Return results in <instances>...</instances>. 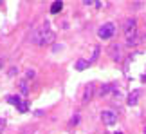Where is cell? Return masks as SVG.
<instances>
[{
	"label": "cell",
	"instance_id": "1",
	"mask_svg": "<svg viewBox=\"0 0 146 134\" xmlns=\"http://www.w3.org/2000/svg\"><path fill=\"white\" fill-rule=\"evenodd\" d=\"M54 38H56V35L50 31V24L45 22V24H42V27H38V29L35 31L33 42H35L36 46H47V44L54 42Z\"/></svg>",
	"mask_w": 146,
	"mask_h": 134
},
{
	"label": "cell",
	"instance_id": "2",
	"mask_svg": "<svg viewBox=\"0 0 146 134\" xmlns=\"http://www.w3.org/2000/svg\"><path fill=\"white\" fill-rule=\"evenodd\" d=\"M114 33H115V25L108 22V24H103V25L98 29V36L103 38V40H108V38L114 36Z\"/></svg>",
	"mask_w": 146,
	"mask_h": 134
},
{
	"label": "cell",
	"instance_id": "3",
	"mask_svg": "<svg viewBox=\"0 0 146 134\" xmlns=\"http://www.w3.org/2000/svg\"><path fill=\"white\" fill-rule=\"evenodd\" d=\"M101 120L106 125H114L117 121V113H114V111H103L101 113Z\"/></svg>",
	"mask_w": 146,
	"mask_h": 134
},
{
	"label": "cell",
	"instance_id": "4",
	"mask_svg": "<svg viewBox=\"0 0 146 134\" xmlns=\"http://www.w3.org/2000/svg\"><path fill=\"white\" fill-rule=\"evenodd\" d=\"M137 29L133 27V29H130V31H126V44L128 46H133V44H137Z\"/></svg>",
	"mask_w": 146,
	"mask_h": 134
},
{
	"label": "cell",
	"instance_id": "5",
	"mask_svg": "<svg viewBox=\"0 0 146 134\" xmlns=\"http://www.w3.org/2000/svg\"><path fill=\"white\" fill-rule=\"evenodd\" d=\"M139 96H141V91H133V92H130V96H128V105H135Z\"/></svg>",
	"mask_w": 146,
	"mask_h": 134
},
{
	"label": "cell",
	"instance_id": "6",
	"mask_svg": "<svg viewBox=\"0 0 146 134\" xmlns=\"http://www.w3.org/2000/svg\"><path fill=\"white\" fill-rule=\"evenodd\" d=\"M92 94H94V83H88V87L85 89V96H83L85 102H88V100L92 98Z\"/></svg>",
	"mask_w": 146,
	"mask_h": 134
},
{
	"label": "cell",
	"instance_id": "7",
	"mask_svg": "<svg viewBox=\"0 0 146 134\" xmlns=\"http://www.w3.org/2000/svg\"><path fill=\"white\" fill-rule=\"evenodd\" d=\"M61 7H63V4L60 2V0H56V2H52V5H50V13H60L61 11Z\"/></svg>",
	"mask_w": 146,
	"mask_h": 134
},
{
	"label": "cell",
	"instance_id": "8",
	"mask_svg": "<svg viewBox=\"0 0 146 134\" xmlns=\"http://www.w3.org/2000/svg\"><path fill=\"white\" fill-rule=\"evenodd\" d=\"M7 102H9L11 105H16V107H18L20 102H22V98H20V96H7Z\"/></svg>",
	"mask_w": 146,
	"mask_h": 134
},
{
	"label": "cell",
	"instance_id": "9",
	"mask_svg": "<svg viewBox=\"0 0 146 134\" xmlns=\"http://www.w3.org/2000/svg\"><path fill=\"white\" fill-rule=\"evenodd\" d=\"M87 67H88L87 60H78V64H76V69L78 71H83V69H87Z\"/></svg>",
	"mask_w": 146,
	"mask_h": 134
},
{
	"label": "cell",
	"instance_id": "10",
	"mask_svg": "<svg viewBox=\"0 0 146 134\" xmlns=\"http://www.w3.org/2000/svg\"><path fill=\"white\" fill-rule=\"evenodd\" d=\"M18 111H20V113H27V111H29V105H27V102H24V100H22L20 105H18Z\"/></svg>",
	"mask_w": 146,
	"mask_h": 134
},
{
	"label": "cell",
	"instance_id": "11",
	"mask_svg": "<svg viewBox=\"0 0 146 134\" xmlns=\"http://www.w3.org/2000/svg\"><path fill=\"white\" fill-rule=\"evenodd\" d=\"M20 91L24 92V94H27V92H29V87H27V82H20Z\"/></svg>",
	"mask_w": 146,
	"mask_h": 134
},
{
	"label": "cell",
	"instance_id": "12",
	"mask_svg": "<svg viewBox=\"0 0 146 134\" xmlns=\"http://www.w3.org/2000/svg\"><path fill=\"white\" fill-rule=\"evenodd\" d=\"M110 89H112V85H103V87H101V96H106Z\"/></svg>",
	"mask_w": 146,
	"mask_h": 134
},
{
	"label": "cell",
	"instance_id": "13",
	"mask_svg": "<svg viewBox=\"0 0 146 134\" xmlns=\"http://www.w3.org/2000/svg\"><path fill=\"white\" fill-rule=\"evenodd\" d=\"M4 129H5V120H4V118H0V134L4 132Z\"/></svg>",
	"mask_w": 146,
	"mask_h": 134
},
{
	"label": "cell",
	"instance_id": "14",
	"mask_svg": "<svg viewBox=\"0 0 146 134\" xmlns=\"http://www.w3.org/2000/svg\"><path fill=\"white\" fill-rule=\"evenodd\" d=\"M25 76H27V78H31V76H35V71H31V69H29V71H27V72H25Z\"/></svg>",
	"mask_w": 146,
	"mask_h": 134
},
{
	"label": "cell",
	"instance_id": "15",
	"mask_svg": "<svg viewBox=\"0 0 146 134\" xmlns=\"http://www.w3.org/2000/svg\"><path fill=\"white\" fill-rule=\"evenodd\" d=\"M2 65H4V60H2V58H0V69H2Z\"/></svg>",
	"mask_w": 146,
	"mask_h": 134
},
{
	"label": "cell",
	"instance_id": "16",
	"mask_svg": "<svg viewBox=\"0 0 146 134\" xmlns=\"http://www.w3.org/2000/svg\"><path fill=\"white\" fill-rule=\"evenodd\" d=\"M144 134H146V129H144Z\"/></svg>",
	"mask_w": 146,
	"mask_h": 134
},
{
	"label": "cell",
	"instance_id": "17",
	"mask_svg": "<svg viewBox=\"0 0 146 134\" xmlns=\"http://www.w3.org/2000/svg\"><path fill=\"white\" fill-rule=\"evenodd\" d=\"M144 80H146V76H144Z\"/></svg>",
	"mask_w": 146,
	"mask_h": 134
},
{
	"label": "cell",
	"instance_id": "18",
	"mask_svg": "<svg viewBox=\"0 0 146 134\" xmlns=\"http://www.w3.org/2000/svg\"><path fill=\"white\" fill-rule=\"evenodd\" d=\"M117 134H121V132H117Z\"/></svg>",
	"mask_w": 146,
	"mask_h": 134
}]
</instances>
